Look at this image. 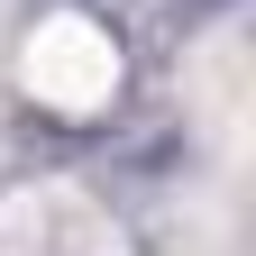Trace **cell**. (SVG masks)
Segmentation results:
<instances>
[{"mask_svg": "<svg viewBox=\"0 0 256 256\" xmlns=\"http://www.w3.org/2000/svg\"><path fill=\"white\" fill-rule=\"evenodd\" d=\"M18 82H28V101L82 119V110H101L110 92H119V46H110L101 18L55 10V18L28 28V46H18Z\"/></svg>", "mask_w": 256, "mask_h": 256, "instance_id": "cell-1", "label": "cell"}, {"mask_svg": "<svg viewBox=\"0 0 256 256\" xmlns=\"http://www.w3.org/2000/svg\"><path fill=\"white\" fill-rule=\"evenodd\" d=\"M0 256H119V229L74 183H28L0 202Z\"/></svg>", "mask_w": 256, "mask_h": 256, "instance_id": "cell-2", "label": "cell"}, {"mask_svg": "<svg viewBox=\"0 0 256 256\" xmlns=\"http://www.w3.org/2000/svg\"><path fill=\"white\" fill-rule=\"evenodd\" d=\"M192 110H202V138L220 165H238V128H247V55H238V28H220L192 64Z\"/></svg>", "mask_w": 256, "mask_h": 256, "instance_id": "cell-3", "label": "cell"}]
</instances>
